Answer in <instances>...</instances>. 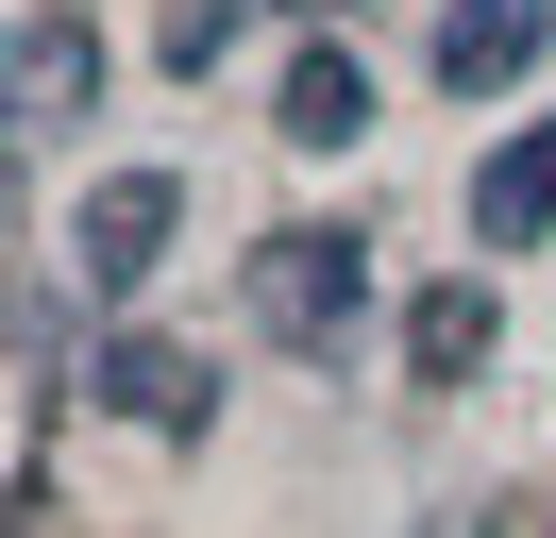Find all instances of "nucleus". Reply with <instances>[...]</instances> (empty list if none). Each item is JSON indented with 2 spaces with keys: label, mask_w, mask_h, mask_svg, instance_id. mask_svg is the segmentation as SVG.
<instances>
[{
  "label": "nucleus",
  "mask_w": 556,
  "mask_h": 538,
  "mask_svg": "<svg viewBox=\"0 0 556 538\" xmlns=\"http://www.w3.org/2000/svg\"><path fill=\"white\" fill-rule=\"evenodd\" d=\"M472 235H489V253L556 235V118H540V134H506V152L472 168Z\"/></svg>",
  "instance_id": "nucleus-5"
},
{
  "label": "nucleus",
  "mask_w": 556,
  "mask_h": 538,
  "mask_svg": "<svg viewBox=\"0 0 556 538\" xmlns=\"http://www.w3.org/2000/svg\"><path fill=\"white\" fill-rule=\"evenodd\" d=\"M169 235H186V185H169V168H118V185L85 202V235H68L85 303H136L152 269H169Z\"/></svg>",
  "instance_id": "nucleus-2"
},
{
  "label": "nucleus",
  "mask_w": 556,
  "mask_h": 538,
  "mask_svg": "<svg viewBox=\"0 0 556 538\" xmlns=\"http://www.w3.org/2000/svg\"><path fill=\"white\" fill-rule=\"evenodd\" d=\"M102 404H118V421H169V437H186L219 387H203V354H169V336H118V354H102Z\"/></svg>",
  "instance_id": "nucleus-6"
},
{
  "label": "nucleus",
  "mask_w": 556,
  "mask_h": 538,
  "mask_svg": "<svg viewBox=\"0 0 556 538\" xmlns=\"http://www.w3.org/2000/svg\"><path fill=\"white\" fill-rule=\"evenodd\" d=\"M85 101H102V34H85V0H68V17H35L17 51H0V152L35 168L51 134L85 118Z\"/></svg>",
  "instance_id": "nucleus-1"
},
{
  "label": "nucleus",
  "mask_w": 556,
  "mask_h": 538,
  "mask_svg": "<svg viewBox=\"0 0 556 538\" xmlns=\"http://www.w3.org/2000/svg\"><path fill=\"white\" fill-rule=\"evenodd\" d=\"M287 134H304V152H354V134H371V67L304 51V67H287Z\"/></svg>",
  "instance_id": "nucleus-7"
},
{
  "label": "nucleus",
  "mask_w": 556,
  "mask_h": 538,
  "mask_svg": "<svg viewBox=\"0 0 556 538\" xmlns=\"http://www.w3.org/2000/svg\"><path fill=\"white\" fill-rule=\"evenodd\" d=\"M405 354H421V387H472V354H489V286H421Z\"/></svg>",
  "instance_id": "nucleus-8"
},
{
  "label": "nucleus",
  "mask_w": 556,
  "mask_h": 538,
  "mask_svg": "<svg viewBox=\"0 0 556 538\" xmlns=\"http://www.w3.org/2000/svg\"><path fill=\"white\" fill-rule=\"evenodd\" d=\"M237 17H253V0H169V67H219V51H237Z\"/></svg>",
  "instance_id": "nucleus-9"
},
{
  "label": "nucleus",
  "mask_w": 556,
  "mask_h": 538,
  "mask_svg": "<svg viewBox=\"0 0 556 538\" xmlns=\"http://www.w3.org/2000/svg\"><path fill=\"white\" fill-rule=\"evenodd\" d=\"M540 34H556V0H455L439 17V85H522Z\"/></svg>",
  "instance_id": "nucleus-4"
},
{
  "label": "nucleus",
  "mask_w": 556,
  "mask_h": 538,
  "mask_svg": "<svg viewBox=\"0 0 556 538\" xmlns=\"http://www.w3.org/2000/svg\"><path fill=\"white\" fill-rule=\"evenodd\" d=\"M253 303H270V336H354L371 253H354L338 219H287V235H270V269H253Z\"/></svg>",
  "instance_id": "nucleus-3"
}]
</instances>
